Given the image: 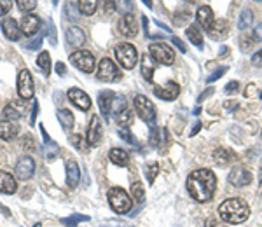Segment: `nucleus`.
<instances>
[{"label":"nucleus","instance_id":"c9c22d12","mask_svg":"<svg viewBox=\"0 0 262 227\" xmlns=\"http://www.w3.org/2000/svg\"><path fill=\"white\" fill-rule=\"evenodd\" d=\"M115 121H117V124H119V126L128 127L131 123H133V114H131V112L126 108L124 112H121L119 116H115Z\"/></svg>","mask_w":262,"mask_h":227},{"label":"nucleus","instance_id":"bf43d9fd","mask_svg":"<svg viewBox=\"0 0 262 227\" xmlns=\"http://www.w3.org/2000/svg\"><path fill=\"white\" fill-rule=\"evenodd\" d=\"M207 227H222V226H220L218 219H210V220L207 222Z\"/></svg>","mask_w":262,"mask_h":227},{"label":"nucleus","instance_id":"423d86ee","mask_svg":"<svg viewBox=\"0 0 262 227\" xmlns=\"http://www.w3.org/2000/svg\"><path fill=\"white\" fill-rule=\"evenodd\" d=\"M70 63L74 65L76 68H79L80 72H86V74H91L95 72V56L91 54L89 51H74L70 54Z\"/></svg>","mask_w":262,"mask_h":227},{"label":"nucleus","instance_id":"58836bf2","mask_svg":"<svg viewBox=\"0 0 262 227\" xmlns=\"http://www.w3.org/2000/svg\"><path fill=\"white\" fill-rule=\"evenodd\" d=\"M16 5H18V9H20L21 12H30V11H33V9L37 7V2L35 0H18L16 2Z\"/></svg>","mask_w":262,"mask_h":227},{"label":"nucleus","instance_id":"f704fd0d","mask_svg":"<svg viewBox=\"0 0 262 227\" xmlns=\"http://www.w3.org/2000/svg\"><path fill=\"white\" fill-rule=\"evenodd\" d=\"M126 110V100L124 96H114V101H112V112L115 116H119L121 112Z\"/></svg>","mask_w":262,"mask_h":227},{"label":"nucleus","instance_id":"a211bd4d","mask_svg":"<svg viewBox=\"0 0 262 227\" xmlns=\"http://www.w3.org/2000/svg\"><path fill=\"white\" fill-rule=\"evenodd\" d=\"M2 32L9 40H18L21 37V33H23L20 30V26H18V21L12 20V18H5L2 21Z\"/></svg>","mask_w":262,"mask_h":227},{"label":"nucleus","instance_id":"37998d69","mask_svg":"<svg viewBox=\"0 0 262 227\" xmlns=\"http://www.w3.org/2000/svg\"><path fill=\"white\" fill-rule=\"evenodd\" d=\"M67 9H68V14H70V20H68V21H76L77 20L76 11H79V5H77V2H70V4H67Z\"/></svg>","mask_w":262,"mask_h":227},{"label":"nucleus","instance_id":"680f3d73","mask_svg":"<svg viewBox=\"0 0 262 227\" xmlns=\"http://www.w3.org/2000/svg\"><path fill=\"white\" fill-rule=\"evenodd\" d=\"M211 93H213V91H211V89H208V91H207V93H203V95H201V96H199V100H198V101H201V100H203V98H207V96H210V95H211Z\"/></svg>","mask_w":262,"mask_h":227},{"label":"nucleus","instance_id":"bb28decb","mask_svg":"<svg viewBox=\"0 0 262 227\" xmlns=\"http://www.w3.org/2000/svg\"><path fill=\"white\" fill-rule=\"evenodd\" d=\"M154 61H152V56L151 54H143L142 58V76L145 80H149V82H152V74H154Z\"/></svg>","mask_w":262,"mask_h":227},{"label":"nucleus","instance_id":"473e14b6","mask_svg":"<svg viewBox=\"0 0 262 227\" xmlns=\"http://www.w3.org/2000/svg\"><path fill=\"white\" fill-rule=\"evenodd\" d=\"M44 157L48 161H52L56 157V155L60 154V147H58V144L56 142H49V144H44Z\"/></svg>","mask_w":262,"mask_h":227},{"label":"nucleus","instance_id":"4c0bfd02","mask_svg":"<svg viewBox=\"0 0 262 227\" xmlns=\"http://www.w3.org/2000/svg\"><path fill=\"white\" fill-rule=\"evenodd\" d=\"M86 220H89L87 215H72L67 217V219H61V224H65L67 227H76L79 222H86Z\"/></svg>","mask_w":262,"mask_h":227},{"label":"nucleus","instance_id":"9b49d317","mask_svg":"<svg viewBox=\"0 0 262 227\" xmlns=\"http://www.w3.org/2000/svg\"><path fill=\"white\" fill-rule=\"evenodd\" d=\"M231 185H235V187H245L248 183L252 182V173L243 166H235L231 170L229 177H227Z\"/></svg>","mask_w":262,"mask_h":227},{"label":"nucleus","instance_id":"9d476101","mask_svg":"<svg viewBox=\"0 0 262 227\" xmlns=\"http://www.w3.org/2000/svg\"><path fill=\"white\" fill-rule=\"evenodd\" d=\"M14 173H16V177L21 180L32 178L33 173H35V161H33L30 155L20 157L16 163V168H14Z\"/></svg>","mask_w":262,"mask_h":227},{"label":"nucleus","instance_id":"69168bd1","mask_svg":"<svg viewBox=\"0 0 262 227\" xmlns=\"http://www.w3.org/2000/svg\"><path fill=\"white\" fill-rule=\"evenodd\" d=\"M33 227H42V226H40V224H35V226H33Z\"/></svg>","mask_w":262,"mask_h":227},{"label":"nucleus","instance_id":"c03bdc74","mask_svg":"<svg viewBox=\"0 0 262 227\" xmlns=\"http://www.w3.org/2000/svg\"><path fill=\"white\" fill-rule=\"evenodd\" d=\"M12 4L9 0H0V16H5L9 11H11Z\"/></svg>","mask_w":262,"mask_h":227},{"label":"nucleus","instance_id":"aec40b11","mask_svg":"<svg viewBox=\"0 0 262 227\" xmlns=\"http://www.w3.org/2000/svg\"><path fill=\"white\" fill-rule=\"evenodd\" d=\"M79 180H80V168L79 164L76 163L74 159H68L67 161V183L68 187H77L79 185Z\"/></svg>","mask_w":262,"mask_h":227},{"label":"nucleus","instance_id":"603ef678","mask_svg":"<svg viewBox=\"0 0 262 227\" xmlns=\"http://www.w3.org/2000/svg\"><path fill=\"white\" fill-rule=\"evenodd\" d=\"M171 40H173V44L177 46V48H179V49H180V51H182V52H185V51H187L185 44H183V42H182V40L179 39V37H171Z\"/></svg>","mask_w":262,"mask_h":227},{"label":"nucleus","instance_id":"5fc2aeb1","mask_svg":"<svg viewBox=\"0 0 262 227\" xmlns=\"http://www.w3.org/2000/svg\"><path fill=\"white\" fill-rule=\"evenodd\" d=\"M254 39L255 40H262V23H259L254 30Z\"/></svg>","mask_w":262,"mask_h":227},{"label":"nucleus","instance_id":"1a4fd4ad","mask_svg":"<svg viewBox=\"0 0 262 227\" xmlns=\"http://www.w3.org/2000/svg\"><path fill=\"white\" fill-rule=\"evenodd\" d=\"M18 95L23 98V100H30L33 98V77L30 74V70H21L20 76H18Z\"/></svg>","mask_w":262,"mask_h":227},{"label":"nucleus","instance_id":"cd10ccee","mask_svg":"<svg viewBox=\"0 0 262 227\" xmlns=\"http://www.w3.org/2000/svg\"><path fill=\"white\" fill-rule=\"evenodd\" d=\"M56 116H58V121H60V124L65 129H72V126H74V114L68 108H60Z\"/></svg>","mask_w":262,"mask_h":227},{"label":"nucleus","instance_id":"de8ad7c7","mask_svg":"<svg viewBox=\"0 0 262 227\" xmlns=\"http://www.w3.org/2000/svg\"><path fill=\"white\" fill-rule=\"evenodd\" d=\"M227 72V67H222V68H220V70H217V72H213V74H211V76L210 77H208V82H213V80H217L218 79V77H222V74H226Z\"/></svg>","mask_w":262,"mask_h":227},{"label":"nucleus","instance_id":"f257e3e1","mask_svg":"<svg viewBox=\"0 0 262 227\" xmlns=\"http://www.w3.org/2000/svg\"><path fill=\"white\" fill-rule=\"evenodd\" d=\"M215 187H217V178L211 170H196L187 177V191L191 198L198 203H207L213 198Z\"/></svg>","mask_w":262,"mask_h":227},{"label":"nucleus","instance_id":"e433bc0d","mask_svg":"<svg viewBox=\"0 0 262 227\" xmlns=\"http://www.w3.org/2000/svg\"><path fill=\"white\" fill-rule=\"evenodd\" d=\"M2 116L5 117V121H11V123H14V121L20 119V112L16 110V108L12 107V105H5L4 107V112H2Z\"/></svg>","mask_w":262,"mask_h":227},{"label":"nucleus","instance_id":"09e8293b","mask_svg":"<svg viewBox=\"0 0 262 227\" xmlns=\"http://www.w3.org/2000/svg\"><path fill=\"white\" fill-rule=\"evenodd\" d=\"M238 89H239V82H238V80H233V82H229L226 86V91L229 93V95H233V93H238Z\"/></svg>","mask_w":262,"mask_h":227},{"label":"nucleus","instance_id":"20e7f679","mask_svg":"<svg viewBox=\"0 0 262 227\" xmlns=\"http://www.w3.org/2000/svg\"><path fill=\"white\" fill-rule=\"evenodd\" d=\"M115 58L117 61L121 63V67L126 68V70H131V68H135L136 60H138V52H136V48L133 44H119L115 48Z\"/></svg>","mask_w":262,"mask_h":227},{"label":"nucleus","instance_id":"c756f323","mask_svg":"<svg viewBox=\"0 0 262 227\" xmlns=\"http://www.w3.org/2000/svg\"><path fill=\"white\" fill-rule=\"evenodd\" d=\"M187 37H189V40H191L194 46L203 48V33L196 25H191V26L187 28Z\"/></svg>","mask_w":262,"mask_h":227},{"label":"nucleus","instance_id":"5701e85b","mask_svg":"<svg viewBox=\"0 0 262 227\" xmlns=\"http://www.w3.org/2000/svg\"><path fill=\"white\" fill-rule=\"evenodd\" d=\"M114 93L110 91H104L100 93L98 96V107H100V112L104 114L105 117L108 119V114L112 112V101H114Z\"/></svg>","mask_w":262,"mask_h":227},{"label":"nucleus","instance_id":"b1692460","mask_svg":"<svg viewBox=\"0 0 262 227\" xmlns=\"http://www.w3.org/2000/svg\"><path fill=\"white\" fill-rule=\"evenodd\" d=\"M213 159L218 166H226V164H229L231 161L235 159V152L226 147H218L213 151Z\"/></svg>","mask_w":262,"mask_h":227},{"label":"nucleus","instance_id":"ea45409f","mask_svg":"<svg viewBox=\"0 0 262 227\" xmlns=\"http://www.w3.org/2000/svg\"><path fill=\"white\" fill-rule=\"evenodd\" d=\"M119 136L124 140V142H128V144H131V145H135V147L138 145V144H136V138L131 135V131L128 129V127H121V129H119Z\"/></svg>","mask_w":262,"mask_h":227},{"label":"nucleus","instance_id":"3c124183","mask_svg":"<svg viewBox=\"0 0 262 227\" xmlns=\"http://www.w3.org/2000/svg\"><path fill=\"white\" fill-rule=\"evenodd\" d=\"M252 63H254L255 67H262V51L255 52V54L252 56Z\"/></svg>","mask_w":262,"mask_h":227},{"label":"nucleus","instance_id":"49530a36","mask_svg":"<svg viewBox=\"0 0 262 227\" xmlns=\"http://www.w3.org/2000/svg\"><path fill=\"white\" fill-rule=\"evenodd\" d=\"M21 144H23V147L26 149V151H33V149H35V147H33L35 144H33V140H32V136H30V135L25 136V138L21 140Z\"/></svg>","mask_w":262,"mask_h":227},{"label":"nucleus","instance_id":"412c9836","mask_svg":"<svg viewBox=\"0 0 262 227\" xmlns=\"http://www.w3.org/2000/svg\"><path fill=\"white\" fill-rule=\"evenodd\" d=\"M18 127L16 123H11V121H0V138L5 140V142H11L18 136Z\"/></svg>","mask_w":262,"mask_h":227},{"label":"nucleus","instance_id":"393cba45","mask_svg":"<svg viewBox=\"0 0 262 227\" xmlns=\"http://www.w3.org/2000/svg\"><path fill=\"white\" fill-rule=\"evenodd\" d=\"M210 32V37L211 39H226L227 37V32H229V28H227V21L226 20H217L213 21V25H211V28L208 30Z\"/></svg>","mask_w":262,"mask_h":227},{"label":"nucleus","instance_id":"864d4df0","mask_svg":"<svg viewBox=\"0 0 262 227\" xmlns=\"http://www.w3.org/2000/svg\"><path fill=\"white\" fill-rule=\"evenodd\" d=\"M157 135H159L157 127H152V131H151V145H152V147H156V145H157Z\"/></svg>","mask_w":262,"mask_h":227},{"label":"nucleus","instance_id":"052dcab7","mask_svg":"<svg viewBox=\"0 0 262 227\" xmlns=\"http://www.w3.org/2000/svg\"><path fill=\"white\" fill-rule=\"evenodd\" d=\"M199 129H201V124H199V123H196L194 129H192V131H191V136H192V135H196V133H198V131H199Z\"/></svg>","mask_w":262,"mask_h":227},{"label":"nucleus","instance_id":"e2e57ef3","mask_svg":"<svg viewBox=\"0 0 262 227\" xmlns=\"http://www.w3.org/2000/svg\"><path fill=\"white\" fill-rule=\"evenodd\" d=\"M233 107H236V101L233 103V101H226V108H233Z\"/></svg>","mask_w":262,"mask_h":227},{"label":"nucleus","instance_id":"6e6552de","mask_svg":"<svg viewBox=\"0 0 262 227\" xmlns=\"http://www.w3.org/2000/svg\"><path fill=\"white\" fill-rule=\"evenodd\" d=\"M96 76H98L100 80H104V82H115V80L121 79L119 68L115 67V63L110 58H104V60L100 61Z\"/></svg>","mask_w":262,"mask_h":227},{"label":"nucleus","instance_id":"a18cd8bd","mask_svg":"<svg viewBox=\"0 0 262 227\" xmlns=\"http://www.w3.org/2000/svg\"><path fill=\"white\" fill-rule=\"evenodd\" d=\"M252 46H254V40L248 39L246 35H243L241 37V49H243V51H250Z\"/></svg>","mask_w":262,"mask_h":227},{"label":"nucleus","instance_id":"7c9ffc66","mask_svg":"<svg viewBox=\"0 0 262 227\" xmlns=\"http://www.w3.org/2000/svg\"><path fill=\"white\" fill-rule=\"evenodd\" d=\"M77 5H79V12L86 14V16H91L96 12L98 2H95V0H80V2H77Z\"/></svg>","mask_w":262,"mask_h":227},{"label":"nucleus","instance_id":"f3484780","mask_svg":"<svg viewBox=\"0 0 262 227\" xmlns=\"http://www.w3.org/2000/svg\"><path fill=\"white\" fill-rule=\"evenodd\" d=\"M102 138V124H100V117L93 116L91 123H89V127H87V144L95 147L96 144Z\"/></svg>","mask_w":262,"mask_h":227},{"label":"nucleus","instance_id":"8fccbe9b","mask_svg":"<svg viewBox=\"0 0 262 227\" xmlns=\"http://www.w3.org/2000/svg\"><path fill=\"white\" fill-rule=\"evenodd\" d=\"M70 142L74 144V147H76V149L82 147V136H80V135H72L70 136Z\"/></svg>","mask_w":262,"mask_h":227},{"label":"nucleus","instance_id":"4d7b16f0","mask_svg":"<svg viewBox=\"0 0 262 227\" xmlns=\"http://www.w3.org/2000/svg\"><path fill=\"white\" fill-rule=\"evenodd\" d=\"M56 72H58V74H60V76H63V74L65 72H67V68H65V65L63 63H61V61H60V63H56Z\"/></svg>","mask_w":262,"mask_h":227},{"label":"nucleus","instance_id":"338daca9","mask_svg":"<svg viewBox=\"0 0 262 227\" xmlns=\"http://www.w3.org/2000/svg\"><path fill=\"white\" fill-rule=\"evenodd\" d=\"M130 227H133V226H130Z\"/></svg>","mask_w":262,"mask_h":227},{"label":"nucleus","instance_id":"f8f14e48","mask_svg":"<svg viewBox=\"0 0 262 227\" xmlns=\"http://www.w3.org/2000/svg\"><path fill=\"white\" fill-rule=\"evenodd\" d=\"M119 32L123 33L124 37H128V39L136 37V33H138V21H136V18L133 16L131 12H128V14H124V16L121 18Z\"/></svg>","mask_w":262,"mask_h":227},{"label":"nucleus","instance_id":"a19ab883","mask_svg":"<svg viewBox=\"0 0 262 227\" xmlns=\"http://www.w3.org/2000/svg\"><path fill=\"white\" fill-rule=\"evenodd\" d=\"M157 173H159V164L157 163H152L151 166H147V180L149 182H154L156 180V177H157Z\"/></svg>","mask_w":262,"mask_h":227},{"label":"nucleus","instance_id":"39448f33","mask_svg":"<svg viewBox=\"0 0 262 227\" xmlns=\"http://www.w3.org/2000/svg\"><path fill=\"white\" fill-rule=\"evenodd\" d=\"M149 54L152 56V60H156L161 65H173L175 61V51L166 44V42H154L149 46Z\"/></svg>","mask_w":262,"mask_h":227},{"label":"nucleus","instance_id":"6ab92c4d","mask_svg":"<svg viewBox=\"0 0 262 227\" xmlns=\"http://www.w3.org/2000/svg\"><path fill=\"white\" fill-rule=\"evenodd\" d=\"M196 20L203 28L210 30L211 25H213V11H211L210 5H199L198 12H196Z\"/></svg>","mask_w":262,"mask_h":227},{"label":"nucleus","instance_id":"a878e982","mask_svg":"<svg viewBox=\"0 0 262 227\" xmlns=\"http://www.w3.org/2000/svg\"><path fill=\"white\" fill-rule=\"evenodd\" d=\"M110 161L117 166H128L130 164V154L123 149H112L110 151Z\"/></svg>","mask_w":262,"mask_h":227},{"label":"nucleus","instance_id":"2eb2a0df","mask_svg":"<svg viewBox=\"0 0 262 227\" xmlns=\"http://www.w3.org/2000/svg\"><path fill=\"white\" fill-rule=\"evenodd\" d=\"M40 18L35 16V14H25L23 20H21V32L25 33V35H33V33L39 32L40 28Z\"/></svg>","mask_w":262,"mask_h":227},{"label":"nucleus","instance_id":"13d9d810","mask_svg":"<svg viewBox=\"0 0 262 227\" xmlns=\"http://www.w3.org/2000/svg\"><path fill=\"white\" fill-rule=\"evenodd\" d=\"M37 110H39V103H33V110H32V119H30V124H35Z\"/></svg>","mask_w":262,"mask_h":227},{"label":"nucleus","instance_id":"79ce46f5","mask_svg":"<svg viewBox=\"0 0 262 227\" xmlns=\"http://www.w3.org/2000/svg\"><path fill=\"white\" fill-rule=\"evenodd\" d=\"M40 46H42V35L35 37V39H33V40H30V42H26V46H25V48H26V49H30V51H35V49H39Z\"/></svg>","mask_w":262,"mask_h":227},{"label":"nucleus","instance_id":"4be33fe9","mask_svg":"<svg viewBox=\"0 0 262 227\" xmlns=\"http://www.w3.org/2000/svg\"><path fill=\"white\" fill-rule=\"evenodd\" d=\"M84 42H86V35H84V32L80 30V28H77V26L68 28V32H67V44L68 46H72V48H80Z\"/></svg>","mask_w":262,"mask_h":227},{"label":"nucleus","instance_id":"72a5a7b5","mask_svg":"<svg viewBox=\"0 0 262 227\" xmlns=\"http://www.w3.org/2000/svg\"><path fill=\"white\" fill-rule=\"evenodd\" d=\"M131 196H133V200L136 203H142L143 198H145V192H143V187L140 182H133L131 183Z\"/></svg>","mask_w":262,"mask_h":227},{"label":"nucleus","instance_id":"6e6d98bb","mask_svg":"<svg viewBox=\"0 0 262 227\" xmlns=\"http://www.w3.org/2000/svg\"><path fill=\"white\" fill-rule=\"evenodd\" d=\"M187 18H189V12H183V14H177V20H175V23L177 25H183L187 21Z\"/></svg>","mask_w":262,"mask_h":227},{"label":"nucleus","instance_id":"7ed1b4c3","mask_svg":"<svg viewBox=\"0 0 262 227\" xmlns=\"http://www.w3.org/2000/svg\"><path fill=\"white\" fill-rule=\"evenodd\" d=\"M108 204H110V208L115 213H123L124 215V213H128L131 210L133 201H131V198L128 196V192L124 189L112 187L108 191Z\"/></svg>","mask_w":262,"mask_h":227},{"label":"nucleus","instance_id":"4468645a","mask_svg":"<svg viewBox=\"0 0 262 227\" xmlns=\"http://www.w3.org/2000/svg\"><path fill=\"white\" fill-rule=\"evenodd\" d=\"M179 93H180L179 84L173 82V80H170L164 88L154 86V95L157 96V98H161V100H175V98L179 96Z\"/></svg>","mask_w":262,"mask_h":227},{"label":"nucleus","instance_id":"0eeeda50","mask_svg":"<svg viewBox=\"0 0 262 227\" xmlns=\"http://www.w3.org/2000/svg\"><path fill=\"white\" fill-rule=\"evenodd\" d=\"M133 105H135V110L138 114L140 119L147 121V123H154L156 121V108L152 105V101L149 100L147 96L143 95H136L135 100H133Z\"/></svg>","mask_w":262,"mask_h":227},{"label":"nucleus","instance_id":"2f4dec72","mask_svg":"<svg viewBox=\"0 0 262 227\" xmlns=\"http://www.w3.org/2000/svg\"><path fill=\"white\" fill-rule=\"evenodd\" d=\"M252 21H254V12L250 9H243L241 14H239V21H238V28L239 30H246L250 26Z\"/></svg>","mask_w":262,"mask_h":227},{"label":"nucleus","instance_id":"ddd939ff","mask_svg":"<svg viewBox=\"0 0 262 227\" xmlns=\"http://www.w3.org/2000/svg\"><path fill=\"white\" fill-rule=\"evenodd\" d=\"M67 96H68V100L76 105V107H79L80 110H89V107H91V98H89L82 89H77V88L68 89Z\"/></svg>","mask_w":262,"mask_h":227},{"label":"nucleus","instance_id":"f03ea898","mask_svg":"<svg viewBox=\"0 0 262 227\" xmlns=\"http://www.w3.org/2000/svg\"><path fill=\"white\" fill-rule=\"evenodd\" d=\"M218 215L227 224H243L250 215V206L241 198H231L220 204Z\"/></svg>","mask_w":262,"mask_h":227},{"label":"nucleus","instance_id":"c85d7f7f","mask_svg":"<svg viewBox=\"0 0 262 227\" xmlns=\"http://www.w3.org/2000/svg\"><path fill=\"white\" fill-rule=\"evenodd\" d=\"M37 67L42 70L44 76H49V74H51V58H49L48 51H44L39 54V58H37Z\"/></svg>","mask_w":262,"mask_h":227},{"label":"nucleus","instance_id":"dca6fc26","mask_svg":"<svg viewBox=\"0 0 262 227\" xmlns=\"http://www.w3.org/2000/svg\"><path fill=\"white\" fill-rule=\"evenodd\" d=\"M18 191V183L16 178L11 173L0 170V192L2 194H14Z\"/></svg>","mask_w":262,"mask_h":227},{"label":"nucleus","instance_id":"0e129e2a","mask_svg":"<svg viewBox=\"0 0 262 227\" xmlns=\"http://www.w3.org/2000/svg\"><path fill=\"white\" fill-rule=\"evenodd\" d=\"M261 182H262V163H261Z\"/></svg>","mask_w":262,"mask_h":227}]
</instances>
